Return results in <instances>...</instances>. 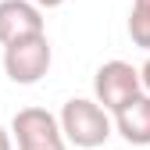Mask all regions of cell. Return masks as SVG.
I'll use <instances>...</instances> for the list:
<instances>
[{
    "label": "cell",
    "mask_w": 150,
    "mask_h": 150,
    "mask_svg": "<svg viewBox=\"0 0 150 150\" xmlns=\"http://www.w3.org/2000/svg\"><path fill=\"white\" fill-rule=\"evenodd\" d=\"M57 125H61V136L64 143H75L82 150H100L111 136V115L97 104V100H86V97H71L61 115H57Z\"/></svg>",
    "instance_id": "cell-1"
},
{
    "label": "cell",
    "mask_w": 150,
    "mask_h": 150,
    "mask_svg": "<svg viewBox=\"0 0 150 150\" xmlns=\"http://www.w3.org/2000/svg\"><path fill=\"white\" fill-rule=\"evenodd\" d=\"M50 61H54V50H50L47 32L25 36V40H14L4 47V71L18 86H36L50 71Z\"/></svg>",
    "instance_id": "cell-2"
},
{
    "label": "cell",
    "mask_w": 150,
    "mask_h": 150,
    "mask_svg": "<svg viewBox=\"0 0 150 150\" xmlns=\"http://www.w3.org/2000/svg\"><path fill=\"white\" fill-rule=\"evenodd\" d=\"M139 93H143L139 68H132L129 61H107L93 75V100H97L107 115L122 111L132 97H139Z\"/></svg>",
    "instance_id": "cell-3"
},
{
    "label": "cell",
    "mask_w": 150,
    "mask_h": 150,
    "mask_svg": "<svg viewBox=\"0 0 150 150\" xmlns=\"http://www.w3.org/2000/svg\"><path fill=\"white\" fill-rule=\"evenodd\" d=\"M11 143L18 150H68L57 118L47 107H22L11 118Z\"/></svg>",
    "instance_id": "cell-4"
},
{
    "label": "cell",
    "mask_w": 150,
    "mask_h": 150,
    "mask_svg": "<svg viewBox=\"0 0 150 150\" xmlns=\"http://www.w3.org/2000/svg\"><path fill=\"white\" fill-rule=\"evenodd\" d=\"M40 32H47V25H43V11L32 0H0V43L4 47Z\"/></svg>",
    "instance_id": "cell-5"
},
{
    "label": "cell",
    "mask_w": 150,
    "mask_h": 150,
    "mask_svg": "<svg viewBox=\"0 0 150 150\" xmlns=\"http://www.w3.org/2000/svg\"><path fill=\"white\" fill-rule=\"evenodd\" d=\"M111 125H115L132 146H150V97L146 93L132 97L122 111H115V122Z\"/></svg>",
    "instance_id": "cell-6"
},
{
    "label": "cell",
    "mask_w": 150,
    "mask_h": 150,
    "mask_svg": "<svg viewBox=\"0 0 150 150\" xmlns=\"http://www.w3.org/2000/svg\"><path fill=\"white\" fill-rule=\"evenodd\" d=\"M129 36H132V43L139 47V50H146L150 54V14L146 11H129Z\"/></svg>",
    "instance_id": "cell-7"
},
{
    "label": "cell",
    "mask_w": 150,
    "mask_h": 150,
    "mask_svg": "<svg viewBox=\"0 0 150 150\" xmlns=\"http://www.w3.org/2000/svg\"><path fill=\"white\" fill-rule=\"evenodd\" d=\"M139 86H143V93L150 97V57L143 61V68H139Z\"/></svg>",
    "instance_id": "cell-8"
},
{
    "label": "cell",
    "mask_w": 150,
    "mask_h": 150,
    "mask_svg": "<svg viewBox=\"0 0 150 150\" xmlns=\"http://www.w3.org/2000/svg\"><path fill=\"white\" fill-rule=\"evenodd\" d=\"M0 150H14V143H11V132H7V129H0Z\"/></svg>",
    "instance_id": "cell-9"
},
{
    "label": "cell",
    "mask_w": 150,
    "mask_h": 150,
    "mask_svg": "<svg viewBox=\"0 0 150 150\" xmlns=\"http://www.w3.org/2000/svg\"><path fill=\"white\" fill-rule=\"evenodd\" d=\"M32 4H36V7H40V11H43V7L50 11V7H61V4H64V0H32Z\"/></svg>",
    "instance_id": "cell-10"
},
{
    "label": "cell",
    "mask_w": 150,
    "mask_h": 150,
    "mask_svg": "<svg viewBox=\"0 0 150 150\" xmlns=\"http://www.w3.org/2000/svg\"><path fill=\"white\" fill-rule=\"evenodd\" d=\"M132 7H136V11H146V14H150V0H132Z\"/></svg>",
    "instance_id": "cell-11"
},
{
    "label": "cell",
    "mask_w": 150,
    "mask_h": 150,
    "mask_svg": "<svg viewBox=\"0 0 150 150\" xmlns=\"http://www.w3.org/2000/svg\"><path fill=\"white\" fill-rule=\"evenodd\" d=\"M100 150H107V146H100Z\"/></svg>",
    "instance_id": "cell-12"
}]
</instances>
